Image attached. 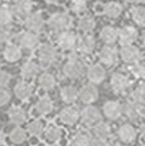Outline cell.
Listing matches in <instances>:
<instances>
[{
	"instance_id": "obj_6",
	"label": "cell",
	"mask_w": 145,
	"mask_h": 146,
	"mask_svg": "<svg viewBox=\"0 0 145 146\" xmlns=\"http://www.w3.org/2000/svg\"><path fill=\"white\" fill-rule=\"evenodd\" d=\"M19 44L23 50L27 51H33L38 47L40 44V37H38L37 33L31 32V31H26V32H22L19 35Z\"/></svg>"
},
{
	"instance_id": "obj_3",
	"label": "cell",
	"mask_w": 145,
	"mask_h": 146,
	"mask_svg": "<svg viewBox=\"0 0 145 146\" xmlns=\"http://www.w3.org/2000/svg\"><path fill=\"white\" fill-rule=\"evenodd\" d=\"M38 58L43 65H51L57 60V50L51 43H43L38 47Z\"/></svg>"
},
{
	"instance_id": "obj_29",
	"label": "cell",
	"mask_w": 145,
	"mask_h": 146,
	"mask_svg": "<svg viewBox=\"0 0 145 146\" xmlns=\"http://www.w3.org/2000/svg\"><path fill=\"white\" fill-rule=\"evenodd\" d=\"M78 28L83 33H90L96 28V19L90 15H82L78 21Z\"/></svg>"
},
{
	"instance_id": "obj_1",
	"label": "cell",
	"mask_w": 145,
	"mask_h": 146,
	"mask_svg": "<svg viewBox=\"0 0 145 146\" xmlns=\"http://www.w3.org/2000/svg\"><path fill=\"white\" fill-rule=\"evenodd\" d=\"M84 71V64L78 55H70L63 66V72L69 79H78Z\"/></svg>"
},
{
	"instance_id": "obj_36",
	"label": "cell",
	"mask_w": 145,
	"mask_h": 146,
	"mask_svg": "<svg viewBox=\"0 0 145 146\" xmlns=\"http://www.w3.org/2000/svg\"><path fill=\"white\" fill-rule=\"evenodd\" d=\"M27 130H28L29 135H32V136H35V137H38V136H41V135L43 133L45 125H43L42 121L35 119V121H32V122H29Z\"/></svg>"
},
{
	"instance_id": "obj_41",
	"label": "cell",
	"mask_w": 145,
	"mask_h": 146,
	"mask_svg": "<svg viewBox=\"0 0 145 146\" xmlns=\"http://www.w3.org/2000/svg\"><path fill=\"white\" fill-rule=\"evenodd\" d=\"M9 99H10V94L8 93L7 89H4L1 86V88H0V106L7 104V103L9 102Z\"/></svg>"
},
{
	"instance_id": "obj_11",
	"label": "cell",
	"mask_w": 145,
	"mask_h": 146,
	"mask_svg": "<svg viewBox=\"0 0 145 146\" xmlns=\"http://www.w3.org/2000/svg\"><path fill=\"white\" fill-rule=\"evenodd\" d=\"M122 113L131 121H136L141 118L144 114V104H139L132 100L127 102L125 106H122Z\"/></svg>"
},
{
	"instance_id": "obj_38",
	"label": "cell",
	"mask_w": 145,
	"mask_h": 146,
	"mask_svg": "<svg viewBox=\"0 0 145 146\" xmlns=\"http://www.w3.org/2000/svg\"><path fill=\"white\" fill-rule=\"evenodd\" d=\"M131 100L139 104H144V85H138L131 93Z\"/></svg>"
},
{
	"instance_id": "obj_40",
	"label": "cell",
	"mask_w": 145,
	"mask_h": 146,
	"mask_svg": "<svg viewBox=\"0 0 145 146\" xmlns=\"http://www.w3.org/2000/svg\"><path fill=\"white\" fill-rule=\"evenodd\" d=\"M10 81V74L4 70H0V86H7Z\"/></svg>"
},
{
	"instance_id": "obj_42",
	"label": "cell",
	"mask_w": 145,
	"mask_h": 146,
	"mask_svg": "<svg viewBox=\"0 0 145 146\" xmlns=\"http://www.w3.org/2000/svg\"><path fill=\"white\" fill-rule=\"evenodd\" d=\"M8 38H9V32H8V29L5 27L0 26V44L5 43V42L8 41Z\"/></svg>"
},
{
	"instance_id": "obj_2",
	"label": "cell",
	"mask_w": 145,
	"mask_h": 146,
	"mask_svg": "<svg viewBox=\"0 0 145 146\" xmlns=\"http://www.w3.org/2000/svg\"><path fill=\"white\" fill-rule=\"evenodd\" d=\"M49 27L51 28L54 32H63L71 27V17L66 12H57L52 14L49 19Z\"/></svg>"
},
{
	"instance_id": "obj_22",
	"label": "cell",
	"mask_w": 145,
	"mask_h": 146,
	"mask_svg": "<svg viewBox=\"0 0 145 146\" xmlns=\"http://www.w3.org/2000/svg\"><path fill=\"white\" fill-rule=\"evenodd\" d=\"M3 55H4L5 61H8V62H17L22 57V48L14 43H9L4 48Z\"/></svg>"
},
{
	"instance_id": "obj_13",
	"label": "cell",
	"mask_w": 145,
	"mask_h": 146,
	"mask_svg": "<svg viewBox=\"0 0 145 146\" xmlns=\"http://www.w3.org/2000/svg\"><path fill=\"white\" fill-rule=\"evenodd\" d=\"M32 0H14L10 9L13 12V15L18 18H24L32 12Z\"/></svg>"
},
{
	"instance_id": "obj_48",
	"label": "cell",
	"mask_w": 145,
	"mask_h": 146,
	"mask_svg": "<svg viewBox=\"0 0 145 146\" xmlns=\"http://www.w3.org/2000/svg\"><path fill=\"white\" fill-rule=\"evenodd\" d=\"M115 146H125V145H120V144H117V145H115Z\"/></svg>"
},
{
	"instance_id": "obj_47",
	"label": "cell",
	"mask_w": 145,
	"mask_h": 146,
	"mask_svg": "<svg viewBox=\"0 0 145 146\" xmlns=\"http://www.w3.org/2000/svg\"><path fill=\"white\" fill-rule=\"evenodd\" d=\"M50 146H61V145H59V144H57V142H54V144H51V145H50Z\"/></svg>"
},
{
	"instance_id": "obj_5",
	"label": "cell",
	"mask_w": 145,
	"mask_h": 146,
	"mask_svg": "<svg viewBox=\"0 0 145 146\" xmlns=\"http://www.w3.org/2000/svg\"><path fill=\"white\" fill-rule=\"evenodd\" d=\"M24 26L27 31L38 33L45 27V18L41 12H31L24 17Z\"/></svg>"
},
{
	"instance_id": "obj_35",
	"label": "cell",
	"mask_w": 145,
	"mask_h": 146,
	"mask_svg": "<svg viewBox=\"0 0 145 146\" xmlns=\"http://www.w3.org/2000/svg\"><path fill=\"white\" fill-rule=\"evenodd\" d=\"M9 137H10V140H12V142H14L17 145L23 144L27 140V131L23 130L22 127H15L12 130Z\"/></svg>"
},
{
	"instance_id": "obj_45",
	"label": "cell",
	"mask_w": 145,
	"mask_h": 146,
	"mask_svg": "<svg viewBox=\"0 0 145 146\" xmlns=\"http://www.w3.org/2000/svg\"><path fill=\"white\" fill-rule=\"evenodd\" d=\"M43 1L46 3V4H51L52 5V4H57L60 0H43Z\"/></svg>"
},
{
	"instance_id": "obj_44",
	"label": "cell",
	"mask_w": 145,
	"mask_h": 146,
	"mask_svg": "<svg viewBox=\"0 0 145 146\" xmlns=\"http://www.w3.org/2000/svg\"><path fill=\"white\" fill-rule=\"evenodd\" d=\"M5 141H7V136H5L4 131L0 130V146L4 145V144H5Z\"/></svg>"
},
{
	"instance_id": "obj_20",
	"label": "cell",
	"mask_w": 145,
	"mask_h": 146,
	"mask_svg": "<svg viewBox=\"0 0 145 146\" xmlns=\"http://www.w3.org/2000/svg\"><path fill=\"white\" fill-rule=\"evenodd\" d=\"M8 117H9V121L13 123V125H22V123L26 122L27 119V113L22 107H18V106H14L9 109L8 112Z\"/></svg>"
},
{
	"instance_id": "obj_37",
	"label": "cell",
	"mask_w": 145,
	"mask_h": 146,
	"mask_svg": "<svg viewBox=\"0 0 145 146\" xmlns=\"http://www.w3.org/2000/svg\"><path fill=\"white\" fill-rule=\"evenodd\" d=\"M70 8L75 14H84L88 9L87 0H70Z\"/></svg>"
},
{
	"instance_id": "obj_27",
	"label": "cell",
	"mask_w": 145,
	"mask_h": 146,
	"mask_svg": "<svg viewBox=\"0 0 145 146\" xmlns=\"http://www.w3.org/2000/svg\"><path fill=\"white\" fill-rule=\"evenodd\" d=\"M63 137V131L60 127L55 125H51L45 130V140L50 144H54V142H59Z\"/></svg>"
},
{
	"instance_id": "obj_19",
	"label": "cell",
	"mask_w": 145,
	"mask_h": 146,
	"mask_svg": "<svg viewBox=\"0 0 145 146\" xmlns=\"http://www.w3.org/2000/svg\"><path fill=\"white\" fill-rule=\"evenodd\" d=\"M102 13L108 19H117L122 14V5L117 1H110L103 5Z\"/></svg>"
},
{
	"instance_id": "obj_17",
	"label": "cell",
	"mask_w": 145,
	"mask_h": 146,
	"mask_svg": "<svg viewBox=\"0 0 145 146\" xmlns=\"http://www.w3.org/2000/svg\"><path fill=\"white\" fill-rule=\"evenodd\" d=\"M136 130L135 127H134L132 125H130V123H124V125H121L118 127V130H117V136H118V139L121 140L122 142H125V144H130V142H132L134 140L136 139Z\"/></svg>"
},
{
	"instance_id": "obj_21",
	"label": "cell",
	"mask_w": 145,
	"mask_h": 146,
	"mask_svg": "<svg viewBox=\"0 0 145 146\" xmlns=\"http://www.w3.org/2000/svg\"><path fill=\"white\" fill-rule=\"evenodd\" d=\"M117 36H118V29L112 26L103 27L99 32V37L106 44H113L117 41Z\"/></svg>"
},
{
	"instance_id": "obj_7",
	"label": "cell",
	"mask_w": 145,
	"mask_h": 146,
	"mask_svg": "<svg viewBox=\"0 0 145 146\" xmlns=\"http://www.w3.org/2000/svg\"><path fill=\"white\" fill-rule=\"evenodd\" d=\"M98 57H99V61H101L103 65L112 66V65H115V64H117V61H118V52H117V50L113 46L106 44V46H103L102 48L99 50Z\"/></svg>"
},
{
	"instance_id": "obj_49",
	"label": "cell",
	"mask_w": 145,
	"mask_h": 146,
	"mask_svg": "<svg viewBox=\"0 0 145 146\" xmlns=\"http://www.w3.org/2000/svg\"><path fill=\"white\" fill-rule=\"evenodd\" d=\"M1 1H4V0H1Z\"/></svg>"
},
{
	"instance_id": "obj_32",
	"label": "cell",
	"mask_w": 145,
	"mask_h": 146,
	"mask_svg": "<svg viewBox=\"0 0 145 146\" xmlns=\"http://www.w3.org/2000/svg\"><path fill=\"white\" fill-rule=\"evenodd\" d=\"M94 133H96V136L98 137V139L107 140V139H110L111 137L112 131H111V127H110L108 123L101 122V121H99L98 123L94 125Z\"/></svg>"
},
{
	"instance_id": "obj_10",
	"label": "cell",
	"mask_w": 145,
	"mask_h": 146,
	"mask_svg": "<svg viewBox=\"0 0 145 146\" xmlns=\"http://www.w3.org/2000/svg\"><path fill=\"white\" fill-rule=\"evenodd\" d=\"M139 37V32L135 27L131 26H125L121 29H118V36H117V41H120V43L124 44H132L134 42H136Z\"/></svg>"
},
{
	"instance_id": "obj_12",
	"label": "cell",
	"mask_w": 145,
	"mask_h": 146,
	"mask_svg": "<svg viewBox=\"0 0 145 146\" xmlns=\"http://www.w3.org/2000/svg\"><path fill=\"white\" fill-rule=\"evenodd\" d=\"M79 118H82V122L85 126H94L96 123H98L101 121V113H99V111L96 107L88 106L83 109Z\"/></svg>"
},
{
	"instance_id": "obj_14",
	"label": "cell",
	"mask_w": 145,
	"mask_h": 146,
	"mask_svg": "<svg viewBox=\"0 0 145 146\" xmlns=\"http://www.w3.org/2000/svg\"><path fill=\"white\" fill-rule=\"evenodd\" d=\"M103 113L111 121H116L121 117L122 114V106L117 100H108L103 106Z\"/></svg>"
},
{
	"instance_id": "obj_30",
	"label": "cell",
	"mask_w": 145,
	"mask_h": 146,
	"mask_svg": "<svg viewBox=\"0 0 145 146\" xmlns=\"http://www.w3.org/2000/svg\"><path fill=\"white\" fill-rule=\"evenodd\" d=\"M78 95H79V92L75 86L72 85H68V86H64L60 92V97L63 99V102L65 103H72L78 99Z\"/></svg>"
},
{
	"instance_id": "obj_31",
	"label": "cell",
	"mask_w": 145,
	"mask_h": 146,
	"mask_svg": "<svg viewBox=\"0 0 145 146\" xmlns=\"http://www.w3.org/2000/svg\"><path fill=\"white\" fill-rule=\"evenodd\" d=\"M38 85L43 89V90H51L56 85V79L52 74L50 72H43L38 78Z\"/></svg>"
},
{
	"instance_id": "obj_25",
	"label": "cell",
	"mask_w": 145,
	"mask_h": 146,
	"mask_svg": "<svg viewBox=\"0 0 145 146\" xmlns=\"http://www.w3.org/2000/svg\"><path fill=\"white\" fill-rule=\"evenodd\" d=\"M78 44H79L80 52L84 53V55H90V53L96 50L97 42H96V38H94L93 36L87 35L78 42Z\"/></svg>"
},
{
	"instance_id": "obj_34",
	"label": "cell",
	"mask_w": 145,
	"mask_h": 146,
	"mask_svg": "<svg viewBox=\"0 0 145 146\" xmlns=\"http://www.w3.org/2000/svg\"><path fill=\"white\" fill-rule=\"evenodd\" d=\"M13 12L7 5H0V26L7 27L13 22Z\"/></svg>"
},
{
	"instance_id": "obj_43",
	"label": "cell",
	"mask_w": 145,
	"mask_h": 146,
	"mask_svg": "<svg viewBox=\"0 0 145 146\" xmlns=\"http://www.w3.org/2000/svg\"><path fill=\"white\" fill-rule=\"evenodd\" d=\"M88 146H108V142L106 140L97 137V139H93V140L90 139V142H89Z\"/></svg>"
},
{
	"instance_id": "obj_18",
	"label": "cell",
	"mask_w": 145,
	"mask_h": 146,
	"mask_svg": "<svg viewBox=\"0 0 145 146\" xmlns=\"http://www.w3.org/2000/svg\"><path fill=\"white\" fill-rule=\"evenodd\" d=\"M78 98H80L83 103L85 104H90V103L96 102L98 99V90L94 86V84H89V85H84L82 88V90L79 92Z\"/></svg>"
},
{
	"instance_id": "obj_24",
	"label": "cell",
	"mask_w": 145,
	"mask_h": 146,
	"mask_svg": "<svg viewBox=\"0 0 145 146\" xmlns=\"http://www.w3.org/2000/svg\"><path fill=\"white\" fill-rule=\"evenodd\" d=\"M38 72H40V67H38V65L36 62H33V61H27V62L22 66V70H21V75L24 80L35 79L38 75Z\"/></svg>"
},
{
	"instance_id": "obj_33",
	"label": "cell",
	"mask_w": 145,
	"mask_h": 146,
	"mask_svg": "<svg viewBox=\"0 0 145 146\" xmlns=\"http://www.w3.org/2000/svg\"><path fill=\"white\" fill-rule=\"evenodd\" d=\"M90 142V135L87 131H79L74 135L69 146H88Z\"/></svg>"
},
{
	"instance_id": "obj_9",
	"label": "cell",
	"mask_w": 145,
	"mask_h": 146,
	"mask_svg": "<svg viewBox=\"0 0 145 146\" xmlns=\"http://www.w3.org/2000/svg\"><path fill=\"white\" fill-rule=\"evenodd\" d=\"M131 85V80L127 75L122 72H115L111 78V88L115 93H124Z\"/></svg>"
},
{
	"instance_id": "obj_16",
	"label": "cell",
	"mask_w": 145,
	"mask_h": 146,
	"mask_svg": "<svg viewBox=\"0 0 145 146\" xmlns=\"http://www.w3.org/2000/svg\"><path fill=\"white\" fill-rule=\"evenodd\" d=\"M87 76L88 80L90 81L92 84H99L104 80L106 78V70L104 67L99 64H93L88 67L87 70Z\"/></svg>"
},
{
	"instance_id": "obj_23",
	"label": "cell",
	"mask_w": 145,
	"mask_h": 146,
	"mask_svg": "<svg viewBox=\"0 0 145 146\" xmlns=\"http://www.w3.org/2000/svg\"><path fill=\"white\" fill-rule=\"evenodd\" d=\"M32 93H33V88L27 81H19L14 88L15 97L21 100H27L32 95Z\"/></svg>"
},
{
	"instance_id": "obj_28",
	"label": "cell",
	"mask_w": 145,
	"mask_h": 146,
	"mask_svg": "<svg viewBox=\"0 0 145 146\" xmlns=\"http://www.w3.org/2000/svg\"><path fill=\"white\" fill-rule=\"evenodd\" d=\"M130 17L132 22L139 27H143L145 24V9L141 5H135L130 9Z\"/></svg>"
},
{
	"instance_id": "obj_39",
	"label": "cell",
	"mask_w": 145,
	"mask_h": 146,
	"mask_svg": "<svg viewBox=\"0 0 145 146\" xmlns=\"http://www.w3.org/2000/svg\"><path fill=\"white\" fill-rule=\"evenodd\" d=\"M130 70H131V72H132L134 76L138 78V79H143V78H144L145 70H144V65L140 62V61H138V62L132 64V66L130 67Z\"/></svg>"
},
{
	"instance_id": "obj_26",
	"label": "cell",
	"mask_w": 145,
	"mask_h": 146,
	"mask_svg": "<svg viewBox=\"0 0 145 146\" xmlns=\"http://www.w3.org/2000/svg\"><path fill=\"white\" fill-rule=\"evenodd\" d=\"M52 100L50 97H47V95H43V97H41L40 99L37 100V103H36V112H37L38 114H41V116H46V114H49L50 112L52 111Z\"/></svg>"
},
{
	"instance_id": "obj_4",
	"label": "cell",
	"mask_w": 145,
	"mask_h": 146,
	"mask_svg": "<svg viewBox=\"0 0 145 146\" xmlns=\"http://www.w3.org/2000/svg\"><path fill=\"white\" fill-rule=\"evenodd\" d=\"M57 44L64 51H71L76 47L78 44V37L74 32L66 29L63 32H59L57 36Z\"/></svg>"
},
{
	"instance_id": "obj_46",
	"label": "cell",
	"mask_w": 145,
	"mask_h": 146,
	"mask_svg": "<svg viewBox=\"0 0 145 146\" xmlns=\"http://www.w3.org/2000/svg\"><path fill=\"white\" fill-rule=\"evenodd\" d=\"M132 3H135V4H139V5H141L145 1V0H131Z\"/></svg>"
},
{
	"instance_id": "obj_15",
	"label": "cell",
	"mask_w": 145,
	"mask_h": 146,
	"mask_svg": "<svg viewBox=\"0 0 145 146\" xmlns=\"http://www.w3.org/2000/svg\"><path fill=\"white\" fill-rule=\"evenodd\" d=\"M79 111H78L75 107H65V108L61 109L60 114H59V117H60V121L64 123V125H68V126H72L75 125V123L78 122V119H79Z\"/></svg>"
},
{
	"instance_id": "obj_8",
	"label": "cell",
	"mask_w": 145,
	"mask_h": 146,
	"mask_svg": "<svg viewBox=\"0 0 145 146\" xmlns=\"http://www.w3.org/2000/svg\"><path fill=\"white\" fill-rule=\"evenodd\" d=\"M120 57L124 62L127 64H135L141 60V52L134 44H124L120 50Z\"/></svg>"
}]
</instances>
